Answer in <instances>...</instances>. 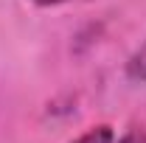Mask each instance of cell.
Segmentation results:
<instances>
[{"label":"cell","mask_w":146,"mask_h":143,"mask_svg":"<svg viewBox=\"0 0 146 143\" xmlns=\"http://www.w3.org/2000/svg\"><path fill=\"white\" fill-rule=\"evenodd\" d=\"M118 143H146V132H141V129H132V132H127V135H124Z\"/></svg>","instance_id":"obj_3"},{"label":"cell","mask_w":146,"mask_h":143,"mask_svg":"<svg viewBox=\"0 0 146 143\" xmlns=\"http://www.w3.org/2000/svg\"><path fill=\"white\" fill-rule=\"evenodd\" d=\"M39 6H59V3H70V0H34Z\"/></svg>","instance_id":"obj_4"},{"label":"cell","mask_w":146,"mask_h":143,"mask_svg":"<svg viewBox=\"0 0 146 143\" xmlns=\"http://www.w3.org/2000/svg\"><path fill=\"white\" fill-rule=\"evenodd\" d=\"M127 76L132 79V81H143V84H146V39H143V45L129 56V62H127Z\"/></svg>","instance_id":"obj_1"},{"label":"cell","mask_w":146,"mask_h":143,"mask_svg":"<svg viewBox=\"0 0 146 143\" xmlns=\"http://www.w3.org/2000/svg\"><path fill=\"white\" fill-rule=\"evenodd\" d=\"M115 140V132H112V126H93L90 132H84L79 140H73V143H112Z\"/></svg>","instance_id":"obj_2"}]
</instances>
